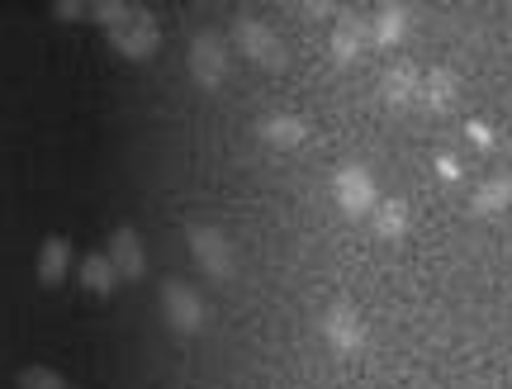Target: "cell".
Returning <instances> with one entry per match:
<instances>
[{
    "instance_id": "4",
    "label": "cell",
    "mask_w": 512,
    "mask_h": 389,
    "mask_svg": "<svg viewBox=\"0 0 512 389\" xmlns=\"http://www.w3.org/2000/svg\"><path fill=\"white\" fill-rule=\"evenodd\" d=\"M185 242H190L195 261H200L214 280L233 276V242L223 238V228H214V223H190V228H185Z\"/></svg>"
},
{
    "instance_id": "2",
    "label": "cell",
    "mask_w": 512,
    "mask_h": 389,
    "mask_svg": "<svg viewBox=\"0 0 512 389\" xmlns=\"http://www.w3.org/2000/svg\"><path fill=\"white\" fill-rule=\"evenodd\" d=\"M332 195H337V209L347 214V219H366L375 214V204H380V190H375V176L366 167H342L332 176Z\"/></svg>"
},
{
    "instance_id": "8",
    "label": "cell",
    "mask_w": 512,
    "mask_h": 389,
    "mask_svg": "<svg viewBox=\"0 0 512 389\" xmlns=\"http://www.w3.org/2000/svg\"><path fill=\"white\" fill-rule=\"evenodd\" d=\"M418 91H422V72L413 62H394L380 72V95L389 110H413L418 105Z\"/></svg>"
},
{
    "instance_id": "1",
    "label": "cell",
    "mask_w": 512,
    "mask_h": 389,
    "mask_svg": "<svg viewBox=\"0 0 512 389\" xmlns=\"http://www.w3.org/2000/svg\"><path fill=\"white\" fill-rule=\"evenodd\" d=\"M110 43H114V53H124V57H133V62H143V57H152L157 48H162V29H157L152 10L133 5V10H128V19H119V24L110 29Z\"/></svg>"
},
{
    "instance_id": "10",
    "label": "cell",
    "mask_w": 512,
    "mask_h": 389,
    "mask_svg": "<svg viewBox=\"0 0 512 389\" xmlns=\"http://www.w3.org/2000/svg\"><path fill=\"white\" fill-rule=\"evenodd\" d=\"M105 257L114 261V271L124 280H143V271H147V252H143V238L133 233V228H114L110 233V252Z\"/></svg>"
},
{
    "instance_id": "16",
    "label": "cell",
    "mask_w": 512,
    "mask_h": 389,
    "mask_svg": "<svg viewBox=\"0 0 512 389\" xmlns=\"http://www.w3.org/2000/svg\"><path fill=\"white\" fill-rule=\"evenodd\" d=\"M67 266H72V242L67 238L43 242V252H38V280H43V285H57V280L67 276Z\"/></svg>"
},
{
    "instance_id": "11",
    "label": "cell",
    "mask_w": 512,
    "mask_h": 389,
    "mask_svg": "<svg viewBox=\"0 0 512 389\" xmlns=\"http://www.w3.org/2000/svg\"><path fill=\"white\" fill-rule=\"evenodd\" d=\"M460 95V76L451 67H432V72H422V91H418V105L432 114H446L456 105Z\"/></svg>"
},
{
    "instance_id": "7",
    "label": "cell",
    "mask_w": 512,
    "mask_h": 389,
    "mask_svg": "<svg viewBox=\"0 0 512 389\" xmlns=\"http://www.w3.org/2000/svg\"><path fill=\"white\" fill-rule=\"evenodd\" d=\"M323 337H328L337 352H361V347H366V323L356 314V304H347V299L328 304V314H323Z\"/></svg>"
},
{
    "instance_id": "23",
    "label": "cell",
    "mask_w": 512,
    "mask_h": 389,
    "mask_svg": "<svg viewBox=\"0 0 512 389\" xmlns=\"http://www.w3.org/2000/svg\"><path fill=\"white\" fill-rule=\"evenodd\" d=\"M508 148H512V138H508Z\"/></svg>"
},
{
    "instance_id": "13",
    "label": "cell",
    "mask_w": 512,
    "mask_h": 389,
    "mask_svg": "<svg viewBox=\"0 0 512 389\" xmlns=\"http://www.w3.org/2000/svg\"><path fill=\"white\" fill-rule=\"evenodd\" d=\"M403 34H408V5L384 0L375 10V19H370V43L375 48H394V43H403Z\"/></svg>"
},
{
    "instance_id": "5",
    "label": "cell",
    "mask_w": 512,
    "mask_h": 389,
    "mask_svg": "<svg viewBox=\"0 0 512 389\" xmlns=\"http://www.w3.org/2000/svg\"><path fill=\"white\" fill-rule=\"evenodd\" d=\"M190 76L200 81V86H223V76H228V43H223L214 29H200V34L190 38Z\"/></svg>"
},
{
    "instance_id": "6",
    "label": "cell",
    "mask_w": 512,
    "mask_h": 389,
    "mask_svg": "<svg viewBox=\"0 0 512 389\" xmlns=\"http://www.w3.org/2000/svg\"><path fill=\"white\" fill-rule=\"evenodd\" d=\"M162 309L176 333H200L204 328V299L185 285V280H166L162 285Z\"/></svg>"
},
{
    "instance_id": "19",
    "label": "cell",
    "mask_w": 512,
    "mask_h": 389,
    "mask_svg": "<svg viewBox=\"0 0 512 389\" xmlns=\"http://www.w3.org/2000/svg\"><path fill=\"white\" fill-rule=\"evenodd\" d=\"M128 10H133L128 0H95V5H91V19H100L105 29H114L119 19H128Z\"/></svg>"
},
{
    "instance_id": "21",
    "label": "cell",
    "mask_w": 512,
    "mask_h": 389,
    "mask_svg": "<svg viewBox=\"0 0 512 389\" xmlns=\"http://www.w3.org/2000/svg\"><path fill=\"white\" fill-rule=\"evenodd\" d=\"M299 15L304 19H337V5H328V0H309V5H299Z\"/></svg>"
},
{
    "instance_id": "17",
    "label": "cell",
    "mask_w": 512,
    "mask_h": 389,
    "mask_svg": "<svg viewBox=\"0 0 512 389\" xmlns=\"http://www.w3.org/2000/svg\"><path fill=\"white\" fill-rule=\"evenodd\" d=\"M370 223H375L380 238H403V228H408V204L403 200H380L375 204V214H370Z\"/></svg>"
},
{
    "instance_id": "20",
    "label": "cell",
    "mask_w": 512,
    "mask_h": 389,
    "mask_svg": "<svg viewBox=\"0 0 512 389\" xmlns=\"http://www.w3.org/2000/svg\"><path fill=\"white\" fill-rule=\"evenodd\" d=\"M53 15L57 19H86V15H91V5H86V0H57Z\"/></svg>"
},
{
    "instance_id": "9",
    "label": "cell",
    "mask_w": 512,
    "mask_h": 389,
    "mask_svg": "<svg viewBox=\"0 0 512 389\" xmlns=\"http://www.w3.org/2000/svg\"><path fill=\"white\" fill-rule=\"evenodd\" d=\"M370 43V19L361 10H337V29H332V57L347 67L356 57L366 53Z\"/></svg>"
},
{
    "instance_id": "3",
    "label": "cell",
    "mask_w": 512,
    "mask_h": 389,
    "mask_svg": "<svg viewBox=\"0 0 512 389\" xmlns=\"http://www.w3.org/2000/svg\"><path fill=\"white\" fill-rule=\"evenodd\" d=\"M233 38H238V48L247 57H252L256 67H271V72H280L290 57H285V43L275 38V29H266L261 19H252V15H238L233 19Z\"/></svg>"
},
{
    "instance_id": "22",
    "label": "cell",
    "mask_w": 512,
    "mask_h": 389,
    "mask_svg": "<svg viewBox=\"0 0 512 389\" xmlns=\"http://www.w3.org/2000/svg\"><path fill=\"white\" fill-rule=\"evenodd\" d=\"M437 167H441V176H451V181H456V176H460V167H456V162H451V157H441Z\"/></svg>"
},
{
    "instance_id": "12",
    "label": "cell",
    "mask_w": 512,
    "mask_h": 389,
    "mask_svg": "<svg viewBox=\"0 0 512 389\" xmlns=\"http://www.w3.org/2000/svg\"><path fill=\"white\" fill-rule=\"evenodd\" d=\"M256 133H261V143H271V148H280V152L309 143V124H304L299 114H266V119L256 124Z\"/></svg>"
},
{
    "instance_id": "15",
    "label": "cell",
    "mask_w": 512,
    "mask_h": 389,
    "mask_svg": "<svg viewBox=\"0 0 512 389\" xmlns=\"http://www.w3.org/2000/svg\"><path fill=\"white\" fill-rule=\"evenodd\" d=\"M81 285L91 290V295H114V280H119V271H114V261L105 257V252H91V257H81Z\"/></svg>"
},
{
    "instance_id": "18",
    "label": "cell",
    "mask_w": 512,
    "mask_h": 389,
    "mask_svg": "<svg viewBox=\"0 0 512 389\" xmlns=\"http://www.w3.org/2000/svg\"><path fill=\"white\" fill-rule=\"evenodd\" d=\"M19 389H67V380L53 366H29V371H19Z\"/></svg>"
},
{
    "instance_id": "14",
    "label": "cell",
    "mask_w": 512,
    "mask_h": 389,
    "mask_svg": "<svg viewBox=\"0 0 512 389\" xmlns=\"http://www.w3.org/2000/svg\"><path fill=\"white\" fill-rule=\"evenodd\" d=\"M508 204H512V176H489V181L470 195V214H475V219H494Z\"/></svg>"
}]
</instances>
